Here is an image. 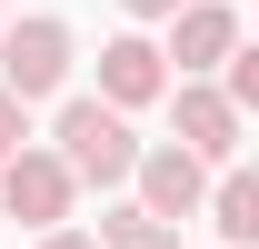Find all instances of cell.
I'll return each instance as SVG.
<instances>
[{
	"instance_id": "obj_13",
	"label": "cell",
	"mask_w": 259,
	"mask_h": 249,
	"mask_svg": "<svg viewBox=\"0 0 259 249\" xmlns=\"http://www.w3.org/2000/svg\"><path fill=\"white\" fill-rule=\"evenodd\" d=\"M40 249H100V229H50Z\"/></svg>"
},
{
	"instance_id": "obj_12",
	"label": "cell",
	"mask_w": 259,
	"mask_h": 249,
	"mask_svg": "<svg viewBox=\"0 0 259 249\" xmlns=\"http://www.w3.org/2000/svg\"><path fill=\"white\" fill-rule=\"evenodd\" d=\"M120 10H130V20H160V30H169V20H180L190 0H120Z\"/></svg>"
},
{
	"instance_id": "obj_1",
	"label": "cell",
	"mask_w": 259,
	"mask_h": 249,
	"mask_svg": "<svg viewBox=\"0 0 259 249\" xmlns=\"http://www.w3.org/2000/svg\"><path fill=\"white\" fill-rule=\"evenodd\" d=\"M50 150H60V170H70L80 189H130L150 140H140V130H130L100 90H70L60 110H50Z\"/></svg>"
},
{
	"instance_id": "obj_11",
	"label": "cell",
	"mask_w": 259,
	"mask_h": 249,
	"mask_svg": "<svg viewBox=\"0 0 259 249\" xmlns=\"http://www.w3.org/2000/svg\"><path fill=\"white\" fill-rule=\"evenodd\" d=\"M20 150H30V110H20V100L0 90V170H10V159H20Z\"/></svg>"
},
{
	"instance_id": "obj_9",
	"label": "cell",
	"mask_w": 259,
	"mask_h": 249,
	"mask_svg": "<svg viewBox=\"0 0 259 249\" xmlns=\"http://www.w3.org/2000/svg\"><path fill=\"white\" fill-rule=\"evenodd\" d=\"M100 249H180V229H160V219L130 199V210H110V219H100Z\"/></svg>"
},
{
	"instance_id": "obj_7",
	"label": "cell",
	"mask_w": 259,
	"mask_h": 249,
	"mask_svg": "<svg viewBox=\"0 0 259 249\" xmlns=\"http://www.w3.org/2000/svg\"><path fill=\"white\" fill-rule=\"evenodd\" d=\"M180 90V80H169V50L150 30H120V40H100V100H110V110H150V100H169Z\"/></svg>"
},
{
	"instance_id": "obj_4",
	"label": "cell",
	"mask_w": 259,
	"mask_h": 249,
	"mask_svg": "<svg viewBox=\"0 0 259 249\" xmlns=\"http://www.w3.org/2000/svg\"><path fill=\"white\" fill-rule=\"evenodd\" d=\"M239 130L249 120L229 110L220 80H180V90H169V140H180L199 170H239Z\"/></svg>"
},
{
	"instance_id": "obj_14",
	"label": "cell",
	"mask_w": 259,
	"mask_h": 249,
	"mask_svg": "<svg viewBox=\"0 0 259 249\" xmlns=\"http://www.w3.org/2000/svg\"><path fill=\"white\" fill-rule=\"evenodd\" d=\"M0 30H10V0H0Z\"/></svg>"
},
{
	"instance_id": "obj_2",
	"label": "cell",
	"mask_w": 259,
	"mask_h": 249,
	"mask_svg": "<svg viewBox=\"0 0 259 249\" xmlns=\"http://www.w3.org/2000/svg\"><path fill=\"white\" fill-rule=\"evenodd\" d=\"M70 70H80V30H70L60 10H30V20L0 30V90L20 100V110L70 100Z\"/></svg>"
},
{
	"instance_id": "obj_8",
	"label": "cell",
	"mask_w": 259,
	"mask_h": 249,
	"mask_svg": "<svg viewBox=\"0 0 259 249\" xmlns=\"http://www.w3.org/2000/svg\"><path fill=\"white\" fill-rule=\"evenodd\" d=\"M209 229L229 249H259V159H239V170L209 180Z\"/></svg>"
},
{
	"instance_id": "obj_6",
	"label": "cell",
	"mask_w": 259,
	"mask_h": 249,
	"mask_svg": "<svg viewBox=\"0 0 259 249\" xmlns=\"http://www.w3.org/2000/svg\"><path fill=\"white\" fill-rule=\"evenodd\" d=\"M160 50H169V80H220L239 60V0H190Z\"/></svg>"
},
{
	"instance_id": "obj_3",
	"label": "cell",
	"mask_w": 259,
	"mask_h": 249,
	"mask_svg": "<svg viewBox=\"0 0 259 249\" xmlns=\"http://www.w3.org/2000/svg\"><path fill=\"white\" fill-rule=\"evenodd\" d=\"M70 210H80V180L60 170L50 140H30V150L0 170V219H30L40 239H50V229H70Z\"/></svg>"
},
{
	"instance_id": "obj_10",
	"label": "cell",
	"mask_w": 259,
	"mask_h": 249,
	"mask_svg": "<svg viewBox=\"0 0 259 249\" xmlns=\"http://www.w3.org/2000/svg\"><path fill=\"white\" fill-rule=\"evenodd\" d=\"M220 90H229V110H239V120H259V40H239V60L220 70Z\"/></svg>"
},
{
	"instance_id": "obj_5",
	"label": "cell",
	"mask_w": 259,
	"mask_h": 249,
	"mask_svg": "<svg viewBox=\"0 0 259 249\" xmlns=\"http://www.w3.org/2000/svg\"><path fill=\"white\" fill-rule=\"evenodd\" d=\"M209 180H220V170H199L180 140H150L130 189H140V210L160 219V229H180V219H209Z\"/></svg>"
}]
</instances>
